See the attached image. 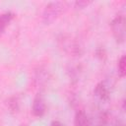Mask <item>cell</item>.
I'll use <instances>...</instances> for the list:
<instances>
[{"label": "cell", "instance_id": "obj_7", "mask_svg": "<svg viewBox=\"0 0 126 126\" xmlns=\"http://www.w3.org/2000/svg\"><path fill=\"white\" fill-rule=\"evenodd\" d=\"M74 126H92V122L84 110H78L74 117Z\"/></svg>", "mask_w": 126, "mask_h": 126}, {"label": "cell", "instance_id": "obj_8", "mask_svg": "<svg viewBox=\"0 0 126 126\" xmlns=\"http://www.w3.org/2000/svg\"><path fill=\"white\" fill-rule=\"evenodd\" d=\"M14 17H15V14L10 11L0 14V35L4 32L5 29L9 26V24L14 19Z\"/></svg>", "mask_w": 126, "mask_h": 126}, {"label": "cell", "instance_id": "obj_10", "mask_svg": "<svg viewBox=\"0 0 126 126\" xmlns=\"http://www.w3.org/2000/svg\"><path fill=\"white\" fill-rule=\"evenodd\" d=\"M117 69H118V73L120 75V77H125L126 75V59H125V55H122L118 62H117Z\"/></svg>", "mask_w": 126, "mask_h": 126}, {"label": "cell", "instance_id": "obj_12", "mask_svg": "<svg viewBox=\"0 0 126 126\" xmlns=\"http://www.w3.org/2000/svg\"><path fill=\"white\" fill-rule=\"evenodd\" d=\"M106 53H105V50L103 49V48H98L97 50H96V56L97 57H99L100 59H104L105 58V55Z\"/></svg>", "mask_w": 126, "mask_h": 126}, {"label": "cell", "instance_id": "obj_4", "mask_svg": "<svg viewBox=\"0 0 126 126\" xmlns=\"http://www.w3.org/2000/svg\"><path fill=\"white\" fill-rule=\"evenodd\" d=\"M32 112L35 117H41L46 112L45 99L40 94H37L33 98L32 105Z\"/></svg>", "mask_w": 126, "mask_h": 126}, {"label": "cell", "instance_id": "obj_3", "mask_svg": "<svg viewBox=\"0 0 126 126\" xmlns=\"http://www.w3.org/2000/svg\"><path fill=\"white\" fill-rule=\"evenodd\" d=\"M64 4L62 2H50L48 3L42 13V21L45 24H50L55 21L63 12Z\"/></svg>", "mask_w": 126, "mask_h": 126}, {"label": "cell", "instance_id": "obj_11", "mask_svg": "<svg viewBox=\"0 0 126 126\" xmlns=\"http://www.w3.org/2000/svg\"><path fill=\"white\" fill-rule=\"evenodd\" d=\"M90 3H91L90 1H76L75 2V6L77 8H84L85 6H87Z\"/></svg>", "mask_w": 126, "mask_h": 126}, {"label": "cell", "instance_id": "obj_2", "mask_svg": "<svg viewBox=\"0 0 126 126\" xmlns=\"http://www.w3.org/2000/svg\"><path fill=\"white\" fill-rule=\"evenodd\" d=\"M125 25H126L125 17L121 14L115 16L114 19L110 23L112 35L117 43H123L125 40V34H126Z\"/></svg>", "mask_w": 126, "mask_h": 126}, {"label": "cell", "instance_id": "obj_13", "mask_svg": "<svg viewBox=\"0 0 126 126\" xmlns=\"http://www.w3.org/2000/svg\"><path fill=\"white\" fill-rule=\"evenodd\" d=\"M50 126H65V125H64L62 122L58 121V120H54V121H52V122H51Z\"/></svg>", "mask_w": 126, "mask_h": 126}, {"label": "cell", "instance_id": "obj_5", "mask_svg": "<svg viewBox=\"0 0 126 126\" xmlns=\"http://www.w3.org/2000/svg\"><path fill=\"white\" fill-rule=\"evenodd\" d=\"M49 79H50V76H49V73L43 69V68H38L36 71H35V74H34V82H35V85L38 87V88H43L45 87L48 82H49Z\"/></svg>", "mask_w": 126, "mask_h": 126}, {"label": "cell", "instance_id": "obj_1", "mask_svg": "<svg viewBox=\"0 0 126 126\" xmlns=\"http://www.w3.org/2000/svg\"><path fill=\"white\" fill-rule=\"evenodd\" d=\"M59 47L70 56H81L83 53V47L79 41L68 34H60L57 37Z\"/></svg>", "mask_w": 126, "mask_h": 126}, {"label": "cell", "instance_id": "obj_9", "mask_svg": "<svg viewBox=\"0 0 126 126\" xmlns=\"http://www.w3.org/2000/svg\"><path fill=\"white\" fill-rule=\"evenodd\" d=\"M7 106L9 111L12 113H17L20 109V98L17 95H12L7 99Z\"/></svg>", "mask_w": 126, "mask_h": 126}, {"label": "cell", "instance_id": "obj_6", "mask_svg": "<svg viewBox=\"0 0 126 126\" xmlns=\"http://www.w3.org/2000/svg\"><path fill=\"white\" fill-rule=\"evenodd\" d=\"M94 94L102 101H108L110 99V93L102 82L97 83L95 85L94 89Z\"/></svg>", "mask_w": 126, "mask_h": 126}]
</instances>
